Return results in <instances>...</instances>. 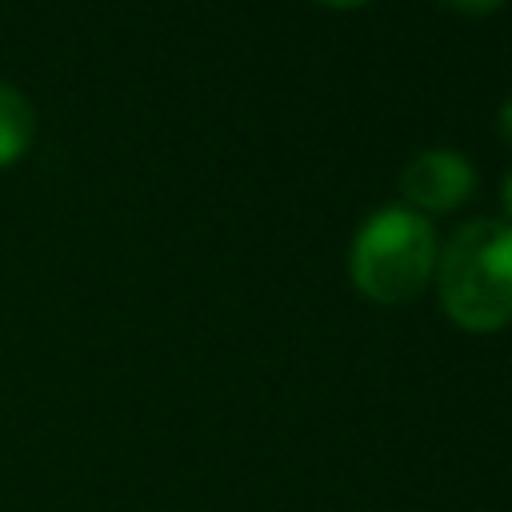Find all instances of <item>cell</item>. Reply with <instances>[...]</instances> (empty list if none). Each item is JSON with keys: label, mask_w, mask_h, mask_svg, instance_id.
<instances>
[{"label": "cell", "mask_w": 512, "mask_h": 512, "mask_svg": "<svg viewBox=\"0 0 512 512\" xmlns=\"http://www.w3.org/2000/svg\"><path fill=\"white\" fill-rule=\"evenodd\" d=\"M444 312L468 332H496L512 320V224L468 220L436 256Z\"/></svg>", "instance_id": "1"}, {"label": "cell", "mask_w": 512, "mask_h": 512, "mask_svg": "<svg viewBox=\"0 0 512 512\" xmlns=\"http://www.w3.org/2000/svg\"><path fill=\"white\" fill-rule=\"evenodd\" d=\"M436 268V236L424 216L408 208L372 212L348 252L352 284L376 304L412 300Z\"/></svg>", "instance_id": "2"}, {"label": "cell", "mask_w": 512, "mask_h": 512, "mask_svg": "<svg viewBox=\"0 0 512 512\" xmlns=\"http://www.w3.org/2000/svg\"><path fill=\"white\" fill-rule=\"evenodd\" d=\"M400 188L412 204L428 212H448L472 192V164L452 148H428L408 160Z\"/></svg>", "instance_id": "3"}, {"label": "cell", "mask_w": 512, "mask_h": 512, "mask_svg": "<svg viewBox=\"0 0 512 512\" xmlns=\"http://www.w3.org/2000/svg\"><path fill=\"white\" fill-rule=\"evenodd\" d=\"M32 132H36V116H32V104L24 100L20 88L4 84L0 80V168L20 160L32 144Z\"/></svg>", "instance_id": "4"}, {"label": "cell", "mask_w": 512, "mask_h": 512, "mask_svg": "<svg viewBox=\"0 0 512 512\" xmlns=\"http://www.w3.org/2000/svg\"><path fill=\"white\" fill-rule=\"evenodd\" d=\"M448 4H456V8H464V12H492V8H500L504 0H448Z\"/></svg>", "instance_id": "5"}, {"label": "cell", "mask_w": 512, "mask_h": 512, "mask_svg": "<svg viewBox=\"0 0 512 512\" xmlns=\"http://www.w3.org/2000/svg\"><path fill=\"white\" fill-rule=\"evenodd\" d=\"M500 132H504V140H512V96L500 108Z\"/></svg>", "instance_id": "6"}, {"label": "cell", "mask_w": 512, "mask_h": 512, "mask_svg": "<svg viewBox=\"0 0 512 512\" xmlns=\"http://www.w3.org/2000/svg\"><path fill=\"white\" fill-rule=\"evenodd\" d=\"M504 208H508V216H512V172L504 176Z\"/></svg>", "instance_id": "7"}, {"label": "cell", "mask_w": 512, "mask_h": 512, "mask_svg": "<svg viewBox=\"0 0 512 512\" xmlns=\"http://www.w3.org/2000/svg\"><path fill=\"white\" fill-rule=\"evenodd\" d=\"M320 4H328V8H356V4H368V0H320Z\"/></svg>", "instance_id": "8"}]
</instances>
